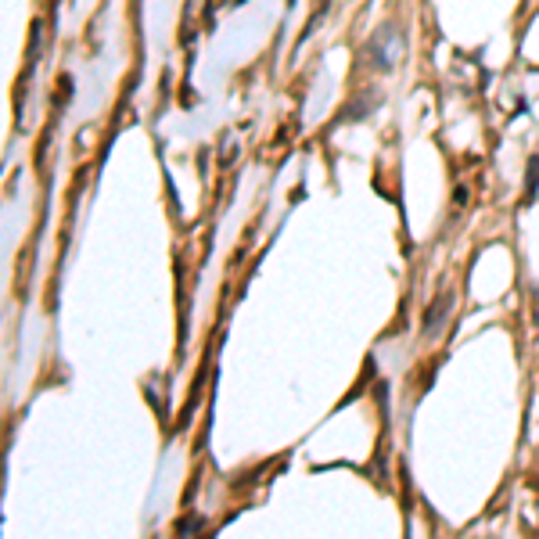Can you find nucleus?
<instances>
[{"instance_id":"nucleus-1","label":"nucleus","mask_w":539,"mask_h":539,"mask_svg":"<svg viewBox=\"0 0 539 539\" xmlns=\"http://www.w3.org/2000/svg\"><path fill=\"white\" fill-rule=\"evenodd\" d=\"M450 309H453V295L446 291V295H439V299H435V306H431V309L424 313V331H428V335H435V331L443 328V320L450 316Z\"/></svg>"}]
</instances>
